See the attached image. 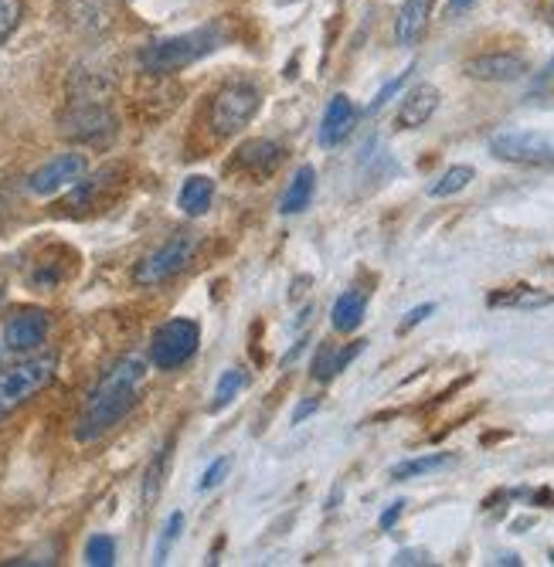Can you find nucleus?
<instances>
[{"label": "nucleus", "instance_id": "f257e3e1", "mask_svg": "<svg viewBox=\"0 0 554 567\" xmlns=\"http://www.w3.org/2000/svg\"><path fill=\"white\" fill-rule=\"evenodd\" d=\"M146 378V360L130 353L120 357L116 364L99 378V384L92 388L89 401L79 411V422H75V439L79 442H95L103 439L106 432H113L130 411L140 401V388Z\"/></svg>", "mask_w": 554, "mask_h": 567}, {"label": "nucleus", "instance_id": "f03ea898", "mask_svg": "<svg viewBox=\"0 0 554 567\" xmlns=\"http://www.w3.org/2000/svg\"><path fill=\"white\" fill-rule=\"evenodd\" d=\"M225 41V31L222 24H205V28H194V31H184V34H171V38H157L140 48V69L143 72H154V75H174L194 62H201L205 55Z\"/></svg>", "mask_w": 554, "mask_h": 567}, {"label": "nucleus", "instance_id": "7ed1b4c3", "mask_svg": "<svg viewBox=\"0 0 554 567\" xmlns=\"http://www.w3.org/2000/svg\"><path fill=\"white\" fill-rule=\"evenodd\" d=\"M55 371H59L55 353H38V357L18 360L11 368H0V419H8L11 411H18L38 391L52 384Z\"/></svg>", "mask_w": 554, "mask_h": 567}, {"label": "nucleus", "instance_id": "20e7f679", "mask_svg": "<svg viewBox=\"0 0 554 567\" xmlns=\"http://www.w3.org/2000/svg\"><path fill=\"white\" fill-rule=\"evenodd\" d=\"M263 106V89L256 82H232L225 85L215 102H212V113H208V123H212V133L215 136H235L242 133L252 120H256Z\"/></svg>", "mask_w": 554, "mask_h": 567}, {"label": "nucleus", "instance_id": "39448f33", "mask_svg": "<svg viewBox=\"0 0 554 567\" xmlns=\"http://www.w3.org/2000/svg\"><path fill=\"white\" fill-rule=\"evenodd\" d=\"M201 347V327L194 320H167L164 327H157L154 340H150V364L157 371H177L187 360L197 353Z\"/></svg>", "mask_w": 554, "mask_h": 567}, {"label": "nucleus", "instance_id": "423d86ee", "mask_svg": "<svg viewBox=\"0 0 554 567\" xmlns=\"http://www.w3.org/2000/svg\"><path fill=\"white\" fill-rule=\"evenodd\" d=\"M490 153L496 161L521 167H554V136L534 130H503L490 136Z\"/></svg>", "mask_w": 554, "mask_h": 567}, {"label": "nucleus", "instance_id": "0eeeda50", "mask_svg": "<svg viewBox=\"0 0 554 567\" xmlns=\"http://www.w3.org/2000/svg\"><path fill=\"white\" fill-rule=\"evenodd\" d=\"M194 248H197V241H194L191 231L171 235L157 251H150L146 259L136 266L133 282H136V286H161V282H167V279H174V276H177L181 269H187V262L194 259Z\"/></svg>", "mask_w": 554, "mask_h": 567}, {"label": "nucleus", "instance_id": "6e6552de", "mask_svg": "<svg viewBox=\"0 0 554 567\" xmlns=\"http://www.w3.org/2000/svg\"><path fill=\"white\" fill-rule=\"evenodd\" d=\"M85 153H59V157H52L48 164H41L31 177H28V194L34 197H52L72 184H79L85 177Z\"/></svg>", "mask_w": 554, "mask_h": 567}, {"label": "nucleus", "instance_id": "1a4fd4ad", "mask_svg": "<svg viewBox=\"0 0 554 567\" xmlns=\"http://www.w3.org/2000/svg\"><path fill=\"white\" fill-rule=\"evenodd\" d=\"M48 330H52V320H48L44 309L38 306H21L11 313V320L4 323V343L14 353H31L44 343Z\"/></svg>", "mask_w": 554, "mask_h": 567}, {"label": "nucleus", "instance_id": "9d476101", "mask_svg": "<svg viewBox=\"0 0 554 567\" xmlns=\"http://www.w3.org/2000/svg\"><path fill=\"white\" fill-rule=\"evenodd\" d=\"M62 133L72 140H85V143H106L116 133V120L106 106H99V102H82V106H75L62 120Z\"/></svg>", "mask_w": 554, "mask_h": 567}, {"label": "nucleus", "instance_id": "9b49d317", "mask_svg": "<svg viewBox=\"0 0 554 567\" xmlns=\"http://www.w3.org/2000/svg\"><path fill=\"white\" fill-rule=\"evenodd\" d=\"M355 123H358L355 102H350V95L337 92V95L327 102L324 120H320V126H317V143L327 146V150H330V146H340V143L350 136V130H355Z\"/></svg>", "mask_w": 554, "mask_h": 567}, {"label": "nucleus", "instance_id": "f8f14e48", "mask_svg": "<svg viewBox=\"0 0 554 567\" xmlns=\"http://www.w3.org/2000/svg\"><path fill=\"white\" fill-rule=\"evenodd\" d=\"M283 157H286V150L279 143H273V140H245L235 150L232 167L245 171L248 177H269V174H276Z\"/></svg>", "mask_w": 554, "mask_h": 567}, {"label": "nucleus", "instance_id": "ddd939ff", "mask_svg": "<svg viewBox=\"0 0 554 567\" xmlns=\"http://www.w3.org/2000/svg\"><path fill=\"white\" fill-rule=\"evenodd\" d=\"M439 99L442 95H439L435 85H416L412 92L401 95L398 113H394V126L398 130H419V126H425L435 116V110H439Z\"/></svg>", "mask_w": 554, "mask_h": 567}, {"label": "nucleus", "instance_id": "4468645a", "mask_svg": "<svg viewBox=\"0 0 554 567\" xmlns=\"http://www.w3.org/2000/svg\"><path fill=\"white\" fill-rule=\"evenodd\" d=\"M463 72L480 82H517L527 75V62L521 55H511V51H496V55L470 59L463 65Z\"/></svg>", "mask_w": 554, "mask_h": 567}, {"label": "nucleus", "instance_id": "2eb2a0df", "mask_svg": "<svg viewBox=\"0 0 554 567\" xmlns=\"http://www.w3.org/2000/svg\"><path fill=\"white\" fill-rule=\"evenodd\" d=\"M429 14H432V0H406V4L398 8V18H394V41L398 44H416L429 24Z\"/></svg>", "mask_w": 554, "mask_h": 567}, {"label": "nucleus", "instance_id": "dca6fc26", "mask_svg": "<svg viewBox=\"0 0 554 567\" xmlns=\"http://www.w3.org/2000/svg\"><path fill=\"white\" fill-rule=\"evenodd\" d=\"M365 350V340H355V343H347V347H337V343H324L317 350V360H314V378L317 381H334L340 371L350 368V360H355L358 353Z\"/></svg>", "mask_w": 554, "mask_h": 567}, {"label": "nucleus", "instance_id": "f3484780", "mask_svg": "<svg viewBox=\"0 0 554 567\" xmlns=\"http://www.w3.org/2000/svg\"><path fill=\"white\" fill-rule=\"evenodd\" d=\"M212 200H215V181L205 177V174H191V177L181 184L177 208H181L187 218H201V215H208Z\"/></svg>", "mask_w": 554, "mask_h": 567}, {"label": "nucleus", "instance_id": "a211bd4d", "mask_svg": "<svg viewBox=\"0 0 554 567\" xmlns=\"http://www.w3.org/2000/svg\"><path fill=\"white\" fill-rule=\"evenodd\" d=\"M314 194H317V171H314L310 164H304V167H299V171L293 174L286 194H283L279 212H283V215H304V212L310 208Z\"/></svg>", "mask_w": 554, "mask_h": 567}, {"label": "nucleus", "instance_id": "6ab92c4d", "mask_svg": "<svg viewBox=\"0 0 554 567\" xmlns=\"http://www.w3.org/2000/svg\"><path fill=\"white\" fill-rule=\"evenodd\" d=\"M365 313H368V296L361 289H347L330 309V323L337 333H355L365 323Z\"/></svg>", "mask_w": 554, "mask_h": 567}, {"label": "nucleus", "instance_id": "aec40b11", "mask_svg": "<svg viewBox=\"0 0 554 567\" xmlns=\"http://www.w3.org/2000/svg\"><path fill=\"white\" fill-rule=\"evenodd\" d=\"M490 306H507V309H541V306H551L554 296L544 292V289H534V286H511V289H500L486 299Z\"/></svg>", "mask_w": 554, "mask_h": 567}, {"label": "nucleus", "instance_id": "412c9836", "mask_svg": "<svg viewBox=\"0 0 554 567\" xmlns=\"http://www.w3.org/2000/svg\"><path fill=\"white\" fill-rule=\"evenodd\" d=\"M171 452H174V439H167V445L157 449V455L150 458L146 476H143V503L146 506H154L161 489H164V476H167V466H171Z\"/></svg>", "mask_w": 554, "mask_h": 567}, {"label": "nucleus", "instance_id": "4be33fe9", "mask_svg": "<svg viewBox=\"0 0 554 567\" xmlns=\"http://www.w3.org/2000/svg\"><path fill=\"white\" fill-rule=\"evenodd\" d=\"M452 458L449 452H432V455H419V458H409V462H401V466L391 470V480L398 483H406V480H416V476H425V473H439L445 466H452Z\"/></svg>", "mask_w": 554, "mask_h": 567}, {"label": "nucleus", "instance_id": "5701e85b", "mask_svg": "<svg viewBox=\"0 0 554 567\" xmlns=\"http://www.w3.org/2000/svg\"><path fill=\"white\" fill-rule=\"evenodd\" d=\"M69 21L75 28H89V31L106 28L110 24L106 0H69Z\"/></svg>", "mask_w": 554, "mask_h": 567}, {"label": "nucleus", "instance_id": "b1692460", "mask_svg": "<svg viewBox=\"0 0 554 567\" xmlns=\"http://www.w3.org/2000/svg\"><path fill=\"white\" fill-rule=\"evenodd\" d=\"M476 171L470 164H456V167H449L435 184H429V197H452V194H460L473 184Z\"/></svg>", "mask_w": 554, "mask_h": 567}, {"label": "nucleus", "instance_id": "393cba45", "mask_svg": "<svg viewBox=\"0 0 554 567\" xmlns=\"http://www.w3.org/2000/svg\"><path fill=\"white\" fill-rule=\"evenodd\" d=\"M113 171H103V174H95V177H82L79 184H72V190L65 194V200H62V208H69V212H79V208H89V204L95 200V194L103 190V184H106V177H110Z\"/></svg>", "mask_w": 554, "mask_h": 567}, {"label": "nucleus", "instance_id": "a878e982", "mask_svg": "<svg viewBox=\"0 0 554 567\" xmlns=\"http://www.w3.org/2000/svg\"><path fill=\"white\" fill-rule=\"evenodd\" d=\"M245 384H248V378H245V371H238V368H228L222 378H218V388H215V401H212V411H222V408H228L242 391H245Z\"/></svg>", "mask_w": 554, "mask_h": 567}, {"label": "nucleus", "instance_id": "bb28decb", "mask_svg": "<svg viewBox=\"0 0 554 567\" xmlns=\"http://www.w3.org/2000/svg\"><path fill=\"white\" fill-rule=\"evenodd\" d=\"M85 564L92 567H113L116 564V540L110 534H92L85 544Z\"/></svg>", "mask_w": 554, "mask_h": 567}, {"label": "nucleus", "instance_id": "cd10ccee", "mask_svg": "<svg viewBox=\"0 0 554 567\" xmlns=\"http://www.w3.org/2000/svg\"><path fill=\"white\" fill-rule=\"evenodd\" d=\"M412 75H416V65H409V69H406V72H401L398 79L384 82V85H381V92L375 95V102H368V110H365V113H368V116H378V113H381V110L388 106V102H391V99H394V95H398L401 89H406V85H409V79H412Z\"/></svg>", "mask_w": 554, "mask_h": 567}, {"label": "nucleus", "instance_id": "c85d7f7f", "mask_svg": "<svg viewBox=\"0 0 554 567\" xmlns=\"http://www.w3.org/2000/svg\"><path fill=\"white\" fill-rule=\"evenodd\" d=\"M24 18V0H0V44H4Z\"/></svg>", "mask_w": 554, "mask_h": 567}, {"label": "nucleus", "instance_id": "c756f323", "mask_svg": "<svg viewBox=\"0 0 554 567\" xmlns=\"http://www.w3.org/2000/svg\"><path fill=\"white\" fill-rule=\"evenodd\" d=\"M181 530H184V513H171L167 524H164V534H161V544H157V564L167 560V554H171V547L177 544Z\"/></svg>", "mask_w": 554, "mask_h": 567}, {"label": "nucleus", "instance_id": "7c9ffc66", "mask_svg": "<svg viewBox=\"0 0 554 567\" xmlns=\"http://www.w3.org/2000/svg\"><path fill=\"white\" fill-rule=\"evenodd\" d=\"M228 466H232V458H228V455H218V458L212 462V466H208L205 473H201L197 489H201V493H212L215 486H222V480L228 476Z\"/></svg>", "mask_w": 554, "mask_h": 567}, {"label": "nucleus", "instance_id": "2f4dec72", "mask_svg": "<svg viewBox=\"0 0 554 567\" xmlns=\"http://www.w3.org/2000/svg\"><path fill=\"white\" fill-rule=\"evenodd\" d=\"M432 313H435V302H422V306H416L412 313H409L406 320L398 323V333H409L412 327H419V323H422V320H429Z\"/></svg>", "mask_w": 554, "mask_h": 567}, {"label": "nucleus", "instance_id": "473e14b6", "mask_svg": "<svg viewBox=\"0 0 554 567\" xmlns=\"http://www.w3.org/2000/svg\"><path fill=\"white\" fill-rule=\"evenodd\" d=\"M401 513H406V503H401V499H398V503H391V506H388V509L381 513L378 527H381V530H391V527H394V524L401 520Z\"/></svg>", "mask_w": 554, "mask_h": 567}, {"label": "nucleus", "instance_id": "72a5a7b5", "mask_svg": "<svg viewBox=\"0 0 554 567\" xmlns=\"http://www.w3.org/2000/svg\"><path fill=\"white\" fill-rule=\"evenodd\" d=\"M317 411H320V401H317V398H307L304 404H299V408L293 411V425H304L310 415H317Z\"/></svg>", "mask_w": 554, "mask_h": 567}, {"label": "nucleus", "instance_id": "f704fd0d", "mask_svg": "<svg viewBox=\"0 0 554 567\" xmlns=\"http://www.w3.org/2000/svg\"><path fill=\"white\" fill-rule=\"evenodd\" d=\"M394 564H429V554L425 550H398Z\"/></svg>", "mask_w": 554, "mask_h": 567}, {"label": "nucleus", "instance_id": "c9c22d12", "mask_svg": "<svg viewBox=\"0 0 554 567\" xmlns=\"http://www.w3.org/2000/svg\"><path fill=\"white\" fill-rule=\"evenodd\" d=\"M476 0H449L445 4V14H460V11H466V8H473Z\"/></svg>", "mask_w": 554, "mask_h": 567}, {"label": "nucleus", "instance_id": "e433bc0d", "mask_svg": "<svg viewBox=\"0 0 554 567\" xmlns=\"http://www.w3.org/2000/svg\"><path fill=\"white\" fill-rule=\"evenodd\" d=\"M4 350H8V343H0V353H4Z\"/></svg>", "mask_w": 554, "mask_h": 567}]
</instances>
